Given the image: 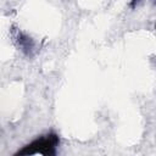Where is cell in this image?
<instances>
[{
	"label": "cell",
	"mask_w": 156,
	"mask_h": 156,
	"mask_svg": "<svg viewBox=\"0 0 156 156\" xmlns=\"http://www.w3.org/2000/svg\"><path fill=\"white\" fill-rule=\"evenodd\" d=\"M60 144V138L55 133H48L45 135H41L33 141H30L28 145H26L23 149L18 150L15 155H44V156H54L56 155V149Z\"/></svg>",
	"instance_id": "cell-1"
}]
</instances>
